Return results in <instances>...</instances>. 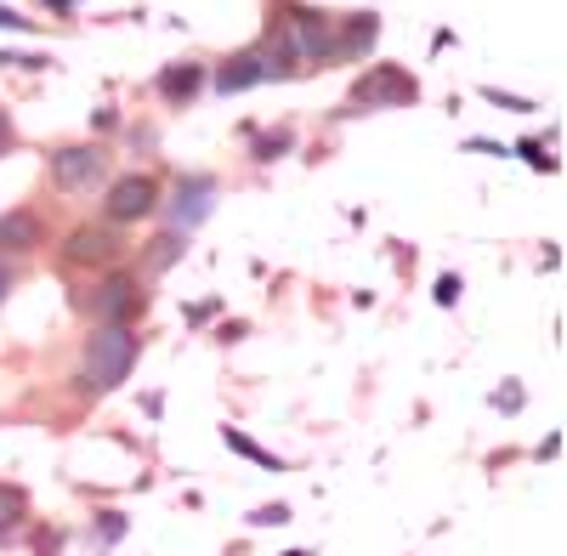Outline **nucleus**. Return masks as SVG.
Segmentation results:
<instances>
[{
  "mask_svg": "<svg viewBox=\"0 0 567 556\" xmlns=\"http://www.w3.org/2000/svg\"><path fill=\"white\" fill-rule=\"evenodd\" d=\"M136 336H131V323H91V336H85V352H80V387L91 398H103L114 392L131 369H136Z\"/></svg>",
  "mask_w": 567,
  "mask_h": 556,
  "instance_id": "obj_1",
  "label": "nucleus"
},
{
  "mask_svg": "<svg viewBox=\"0 0 567 556\" xmlns=\"http://www.w3.org/2000/svg\"><path fill=\"white\" fill-rule=\"evenodd\" d=\"M74 312L91 318V323H131L142 312V278L131 272H103L91 290L74 296Z\"/></svg>",
  "mask_w": 567,
  "mask_h": 556,
  "instance_id": "obj_2",
  "label": "nucleus"
},
{
  "mask_svg": "<svg viewBox=\"0 0 567 556\" xmlns=\"http://www.w3.org/2000/svg\"><path fill=\"white\" fill-rule=\"evenodd\" d=\"M154 210H159V176H148V171H125L120 182L103 188V222H114V227L148 222Z\"/></svg>",
  "mask_w": 567,
  "mask_h": 556,
  "instance_id": "obj_3",
  "label": "nucleus"
},
{
  "mask_svg": "<svg viewBox=\"0 0 567 556\" xmlns=\"http://www.w3.org/2000/svg\"><path fill=\"white\" fill-rule=\"evenodd\" d=\"M52 188L58 194H97L103 188V176H109V154L97 143H69L52 154Z\"/></svg>",
  "mask_w": 567,
  "mask_h": 556,
  "instance_id": "obj_4",
  "label": "nucleus"
},
{
  "mask_svg": "<svg viewBox=\"0 0 567 556\" xmlns=\"http://www.w3.org/2000/svg\"><path fill=\"white\" fill-rule=\"evenodd\" d=\"M120 256H125V227H114V222H85V227H74V234L63 239V261L69 267L109 272V267H120Z\"/></svg>",
  "mask_w": 567,
  "mask_h": 556,
  "instance_id": "obj_5",
  "label": "nucleus"
},
{
  "mask_svg": "<svg viewBox=\"0 0 567 556\" xmlns=\"http://www.w3.org/2000/svg\"><path fill=\"white\" fill-rule=\"evenodd\" d=\"M420 97V85H414V74H403V69H392V63H374L358 85H352V109H403V103H414Z\"/></svg>",
  "mask_w": 567,
  "mask_h": 556,
  "instance_id": "obj_6",
  "label": "nucleus"
},
{
  "mask_svg": "<svg viewBox=\"0 0 567 556\" xmlns=\"http://www.w3.org/2000/svg\"><path fill=\"white\" fill-rule=\"evenodd\" d=\"M159 205H165V216H171V234H187V227H199V222L216 210V182H210V176H182Z\"/></svg>",
  "mask_w": 567,
  "mask_h": 556,
  "instance_id": "obj_7",
  "label": "nucleus"
},
{
  "mask_svg": "<svg viewBox=\"0 0 567 556\" xmlns=\"http://www.w3.org/2000/svg\"><path fill=\"white\" fill-rule=\"evenodd\" d=\"M261 80H272V69H267V58H261V52H239V58H227V63L210 74V85H216V91H227V97H233V91L261 85Z\"/></svg>",
  "mask_w": 567,
  "mask_h": 556,
  "instance_id": "obj_8",
  "label": "nucleus"
},
{
  "mask_svg": "<svg viewBox=\"0 0 567 556\" xmlns=\"http://www.w3.org/2000/svg\"><path fill=\"white\" fill-rule=\"evenodd\" d=\"M40 216L34 210H0V256H23L40 245Z\"/></svg>",
  "mask_w": 567,
  "mask_h": 556,
  "instance_id": "obj_9",
  "label": "nucleus"
},
{
  "mask_svg": "<svg viewBox=\"0 0 567 556\" xmlns=\"http://www.w3.org/2000/svg\"><path fill=\"white\" fill-rule=\"evenodd\" d=\"M374 34H381V18H374V12H352V18L336 29V58H369Z\"/></svg>",
  "mask_w": 567,
  "mask_h": 556,
  "instance_id": "obj_10",
  "label": "nucleus"
},
{
  "mask_svg": "<svg viewBox=\"0 0 567 556\" xmlns=\"http://www.w3.org/2000/svg\"><path fill=\"white\" fill-rule=\"evenodd\" d=\"M23 528H29V488L0 483V545H12Z\"/></svg>",
  "mask_w": 567,
  "mask_h": 556,
  "instance_id": "obj_11",
  "label": "nucleus"
},
{
  "mask_svg": "<svg viewBox=\"0 0 567 556\" xmlns=\"http://www.w3.org/2000/svg\"><path fill=\"white\" fill-rule=\"evenodd\" d=\"M205 80H210L205 63H176V69L159 74V97H165V103H194Z\"/></svg>",
  "mask_w": 567,
  "mask_h": 556,
  "instance_id": "obj_12",
  "label": "nucleus"
},
{
  "mask_svg": "<svg viewBox=\"0 0 567 556\" xmlns=\"http://www.w3.org/2000/svg\"><path fill=\"white\" fill-rule=\"evenodd\" d=\"M182 234H159V239H148V256H142V278H159L165 267H176L182 261Z\"/></svg>",
  "mask_w": 567,
  "mask_h": 556,
  "instance_id": "obj_13",
  "label": "nucleus"
},
{
  "mask_svg": "<svg viewBox=\"0 0 567 556\" xmlns=\"http://www.w3.org/2000/svg\"><path fill=\"white\" fill-rule=\"evenodd\" d=\"M221 443H227L233 454H245V460H256V466H261V472H284V460H278L272 449H261L256 437H245L239 426H221Z\"/></svg>",
  "mask_w": 567,
  "mask_h": 556,
  "instance_id": "obj_14",
  "label": "nucleus"
},
{
  "mask_svg": "<svg viewBox=\"0 0 567 556\" xmlns=\"http://www.w3.org/2000/svg\"><path fill=\"white\" fill-rule=\"evenodd\" d=\"M296 136L290 131H256V159H278V154H290Z\"/></svg>",
  "mask_w": 567,
  "mask_h": 556,
  "instance_id": "obj_15",
  "label": "nucleus"
},
{
  "mask_svg": "<svg viewBox=\"0 0 567 556\" xmlns=\"http://www.w3.org/2000/svg\"><path fill=\"white\" fill-rule=\"evenodd\" d=\"M256 523H261V528H284V523H290V505H278V500H272V505H261Z\"/></svg>",
  "mask_w": 567,
  "mask_h": 556,
  "instance_id": "obj_16",
  "label": "nucleus"
},
{
  "mask_svg": "<svg viewBox=\"0 0 567 556\" xmlns=\"http://www.w3.org/2000/svg\"><path fill=\"white\" fill-rule=\"evenodd\" d=\"M97 534H103V545L120 539V534H125V517H120V512H97Z\"/></svg>",
  "mask_w": 567,
  "mask_h": 556,
  "instance_id": "obj_17",
  "label": "nucleus"
},
{
  "mask_svg": "<svg viewBox=\"0 0 567 556\" xmlns=\"http://www.w3.org/2000/svg\"><path fill=\"white\" fill-rule=\"evenodd\" d=\"M483 97H488V103H499V109H511V114H523V109H534V103H523V97H511V91H494V85L483 91Z\"/></svg>",
  "mask_w": 567,
  "mask_h": 556,
  "instance_id": "obj_18",
  "label": "nucleus"
},
{
  "mask_svg": "<svg viewBox=\"0 0 567 556\" xmlns=\"http://www.w3.org/2000/svg\"><path fill=\"white\" fill-rule=\"evenodd\" d=\"M18 290V267L7 261V256H0V307H7V296Z\"/></svg>",
  "mask_w": 567,
  "mask_h": 556,
  "instance_id": "obj_19",
  "label": "nucleus"
},
{
  "mask_svg": "<svg viewBox=\"0 0 567 556\" xmlns=\"http://www.w3.org/2000/svg\"><path fill=\"white\" fill-rule=\"evenodd\" d=\"M437 301H443V307H454V301H460V278H454V272H443V278H437Z\"/></svg>",
  "mask_w": 567,
  "mask_h": 556,
  "instance_id": "obj_20",
  "label": "nucleus"
},
{
  "mask_svg": "<svg viewBox=\"0 0 567 556\" xmlns=\"http://www.w3.org/2000/svg\"><path fill=\"white\" fill-rule=\"evenodd\" d=\"M58 545H63L58 528H45V534H40V556H58Z\"/></svg>",
  "mask_w": 567,
  "mask_h": 556,
  "instance_id": "obj_21",
  "label": "nucleus"
},
{
  "mask_svg": "<svg viewBox=\"0 0 567 556\" xmlns=\"http://www.w3.org/2000/svg\"><path fill=\"white\" fill-rule=\"evenodd\" d=\"M0 29H34L29 18H18V12H7V7H0Z\"/></svg>",
  "mask_w": 567,
  "mask_h": 556,
  "instance_id": "obj_22",
  "label": "nucleus"
},
{
  "mask_svg": "<svg viewBox=\"0 0 567 556\" xmlns=\"http://www.w3.org/2000/svg\"><path fill=\"white\" fill-rule=\"evenodd\" d=\"M0 148H12V114L0 109Z\"/></svg>",
  "mask_w": 567,
  "mask_h": 556,
  "instance_id": "obj_23",
  "label": "nucleus"
},
{
  "mask_svg": "<svg viewBox=\"0 0 567 556\" xmlns=\"http://www.w3.org/2000/svg\"><path fill=\"white\" fill-rule=\"evenodd\" d=\"M45 7H52V12H69V7H74V0H45Z\"/></svg>",
  "mask_w": 567,
  "mask_h": 556,
  "instance_id": "obj_24",
  "label": "nucleus"
},
{
  "mask_svg": "<svg viewBox=\"0 0 567 556\" xmlns=\"http://www.w3.org/2000/svg\"><path fill=\"white\" fill-rule=\"evenodd\" d=\"M290 556H312V550H290Z\"/></svg>",
  "mask_w": 567,
  "mask_h": 556,
  "instance_id": "obj_25",
  "label": "nucleus"
}]
</instances>
